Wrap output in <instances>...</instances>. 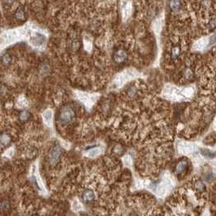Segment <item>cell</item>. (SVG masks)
<instances>
[{"instance_id":"obj_7","label":"cell","mask_w":216,"mask_h":216,"mask_svg":"<svg viewBox=\"0 0 216 216\" xmlns=\"http://www.w3.org/2000/svg\"><path fill=\"white\" fill-rule=\"evenodd\" d=\"M15 18L18 20H25V18H26L25 9L23 8V7H19L16 10V11H15Z\"/></svg>"},{"instance_id":"obj_12","label":"cell","mask_w":216,"mask_h":216,"mask_svg":"<svg viewBox=\"0 0 216 216\" xmlns=\"http://www.w3.org/2000/svg\"><path fill=\"white\" fill-rule=\"evenodd\" d=\"M1 142L2 143H7V142H10V137L8 136V134H7V133H2V135H1Z\"/></svg>"},{"instance_id":"obj_10","label":"cell","mask_w":216,"mask_h":216,"mask_svg":"<svg viewBox=\"0 0 216 216\" xmlns=\"http://www.w3.org/2000/svg\"><path fill=\"white\" fill-rule=\"evenodd\" d=\"M181 5H182V2H180V1H173V2H170V8L173 11H177L181 8Z\"/></svg>"},{"instance_id":"obj_5","label":"cell","mask_w":216,"mask_h":216,"mask_svg":"<svg viewBox=\"0 0 216 216\" xmlns=\"http://www.w3.org/2000/svg\"><path fill=\"white\" fill-rule=\"evenodd\" d=\"M95 192L93 189H86L82 192L81 194V198L84 202H91L92 201L95 199Z\"/></svg>"},{"instance_id":"obj_1","label":"cell","mask_w":216,"mask_h":216,"mask_svg":"<svg viewBox=\"0 0 216 216\" xmlns=\"http://www.w3.org/2000/svg\"><path fill=\"white\" fill-rule=\"evenodd\" d=\"M74 116H75V112L74 109L71 106L66 105L60 109L58 113L57 119L59 123L67 124L74 119Z\"/></svg>"},{"instance_id":"obj_11","label":"cell","mask_w":216,"mask_h":216,"mask_svg":"<svg viewBox=\"0 0 216 216\" xmlns=\"http://www.w3.org/2000/svg\"><path fill=\"white\" fill-rule=\"evenodd\" d=\"M1 61H2V63L4 66H7V65H9L11 62V57L9 54H4L2 56Z\"/></svg>"},{"instance_id":"obj_6","label":"cell","mask_w":216,"mask_h":216,"mask_svg":"<svg viewBox=\"0 0 216 216\" xmlns=\"http://www.w3.org/2000/svg\"><path fill=\"white\" fill-rule=\"evenodd\" d=\"M170 57L173 60H175L180 57L181 54V47L180 45H173L170 51Z\"/></svg>"},{"instance_id":"obj_8","label":"cell","mask_w":216,"mask_h":216,"mask_svg":"<svg viewBox=\"0 0 216 216\" xmlns=\"http://www.w3.org/2000/svg\"><path fill=\"white\" fill-rule=\"evenodd\" d=\"M194 188H195L196 190H198L199 192H202L206 189V185H205V184L202 181L196 180L195 182H194Z\"/></svg>"},{"instance_id":"obj_9","label":"cell","mask_w":216,"mask_h":216,"mask_svg":"<svg viewBox=\"0 0 216 216\" xmlns=\"http://www.w3.org/2000/svg\"><path fill=\"white\" fill-rule=\"evenodd\" d=\"M31 117V113H29V111H26V110H23L20 113V119L22 121V122H27L30 119Z\"/></svg>"},{"instance_id":"obj_13","label":"cell","mask_w":216,"mask_h":216,"mask_svg":"<svg viewBox=\"0 0 216 216\" xmlns=\"http://www.w3.org/2000/svg\"><path fill=\"white\" fill-rule=\"evenodd\" d=\"M202 154L204 156L208 157V158H213V157L214 156V153H212L211 151H210L208 150L202 151Z\"/></svg>"},{"instance_id":"obj_3","label":"cell","mask_w":216,"mask_h":216,"mask_svg":"<svg viewBox=\"0 0 216 216\" xmlns=\"http://www.w3.org/2000/svg\"><path fill=\"white\" fill-rule=\"evenodd\" d=\"M128 54L125 49H118L113 53V59L117 64L124 63L127 60Z\"/></svg>"},{"instance_id":"obj_4","label":"cell","mask_w":216,"mask_h":216,"mask_svg":"<svg viewBox=\"0 0 216 216\" xmlns=\"http://www.w3.org/2000/svg\"><path fill=\"white\" fill-rule=\"evenodd\" d=\"M188 165H189V164H188V161L186 160H181L177 164L175 168L174 173H175L176 175L181 176L182 175V174H184L185 172L187 171Z\"/></svg>"},{"instance_id":"obj_15","label":"cell","mask_w":216,"mask_h":216,"mask_svg":"<svg viewBox=\"0 0 216 216\" xmlns=\"http://www.w3.org/2000/svg\"><path fill=\"white\" fill-rule=\"evenodd\" d=\"M202 216H208V212L207 211L204 212L203 214H202Z\"/></svg>"},{"instance_id":"obj_2","label":"cell","mask_w":216,"mask_h":216,"mask_svg":"<svg viewBox=\"0 0 216 216\" xmlns=\"http://www.w3.org/2000/svg\"><path fill=\"white\" fill-rule=\"evenodd\" d=\"M63 150L59 145H54L49 153V162L51 166H55L62 157Z\"/></svg>"},{"instance_id":"obj_14","label":"cell","mask_w":216,"mask_h":216,"mask_svg":"<svg viewBox=\"0 0 216 216\" xmlns=\"http://www.w3.org/2000/svg\"><path fill=\"white\" fill-rule=\"evenodd\" d=\"M215 41H216V34H214V35H213L211 37H210V44H214V42H215Z\"/></svg>"}]
</instances>
